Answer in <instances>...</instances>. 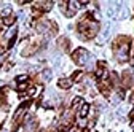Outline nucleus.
<instances>
[{
    "instance_id": "f257e3e1",
    "label": "nucleus",
    "mask_w": 134,
    "mask_h": 132,
    "mask_svg": "<svg viewBox=\"0 0 134 132\" xmlns=\"http://www.w3.org/2000/svg\"><path fill=\"white\" fill-rule=\"evenodd\" d=\"M129 49H131V40H129V37H118L113 41V51H115V56H116V59H118L120 62L128 61Z\"/></svg>"
},
{
    "instance_id": "f03ea898",
    "label": "nucleus",
    "mask_w": 134,
    "mask_h": 132,
    "mask_svg": "<svg viewBox=\"0 0 134 132\" xmlns=\"http://www.w3.org/2000/svg\"><path fill=\"white\" fill-rule=\"evenodd\" d=\"M72 61L77 65H85L90 61V53L86 51L85 48H77L75 51L72 53Z\"/></svg>"
},
{
    "instance_id": "7ed1b4c3",
    "label": "nucleus",
    "mask_w": 134,
    "mask_h": 132,
    "mask_svg": "<svg viewBox=\"0 0 134 132\" xmlns=\"http://www.w3.org/2000/svg\"><path fill=\"white\" fill-rule=\"evenodd\" d=\"M80 2H77V0H70V2H67V10H65V14L67 18H72V16L80 10Z\"/></svg>"
},
{
    "instance_id": "20e7f679",
    "label": "nucleus",
    "mask_w": 134,
    "mask_h": 132,
    "mask_svg": "<svg viewBox=\"0 0 134 132\" xmlns=\"http://www.w3.org/2000/svg\"><path fill=\"white\" fill-rule=\"evenodd\" d=\"M51 8H53V2H37V3H34L32 10H37L40 13H45V11H49Z\"/></svg>"
},
{
    "instance_id": "39448f33",
    "label": "nucleus",
    "mask_w": 134,
    "mask_h": 132,
    "mask_svg": "<svg viewBox=\"0 0 134 132\" xmlns=\"http://www.w3.org/2000/svg\"><path fill=\"white\" fill-rule=\"evenodd\" d=\"M27 119H26V124H24V127H23V130L24 132H34L37 129V123L34 121V119H30L29 116H26Z\"/></svg>"
},
{
    "instance_id": "423d86ee",
    "label": "nucleus",
    "mask_w": 134,
    "mask_h": 132,
    "mask_svg": "<svg viewBox=\"0 0 134 132\" xmlns=\"http://www.w3.org/2000/svg\"><path fill=\"white\" fill-rule=\"evenodd\" d=\"M70 86H72L70 78H59L58 80V88H61V89H69Z\"/></svg>"
},
{
    "instance_id": "0eeeda50",
    "label": "nucleus",
    "mask_w": 134,
    "mask_h": 132,
    "mask_svg": "<svg viewBox=\"0 0 134 132\" xmlns=\"http://www.w3.org/2000/svg\"><path fill=\"white\" fill-rule=\"evenodd\" d=\"M88 113H90V105H88L86 102H83V104H81V108H80V113H78V116H80L81 119H85V118L88 116Z\"/></svg>"
},
{
    "instance_id": "6e6552de",
    "label": "nucleus",
    "mask_w": 134,
    "mask_h": 132,
    "mask_svg": "<svg viewBox=\"0 0 134 132\" xmlns=\"http://www.w3.org/2000/svg\"><path fill=\"white\" fill-rule=\"evenodd\" d=\"M29 89V81H24V83H18V91L21 94H26Z\"/></svg>"
},
{
    "instance_id": "1a4fd4ad",
    "label": "nucleus",
    "mask_w": 134,
    "mask_h": 132,
    "mask_svg": "<svg viewBox=\"0 0 134 132\" xmlns=\"http://www.w3.org/2000/svg\"><path fill=\"white\" fill-rule=\"evenodd\" d=\"M14 22H16V16H13V14L3 18V24H5V26H13Z\"/></svg>"
},
{
    "instance_id": "9d476101",
    "label": "nucleus",
    "mask_w": 134,
    "mask_h": 132,
    "mask_svg": "<svg viewBox=\"0 0 134 132\" xmlns=\"http://www.w3.org/2000/svg\"><path fill=\"white\" fill-rule=\"evenodd\" d=\"M81 76H83V70H75L70 76V81H80Z\"/></svg>"
},
{
    "instance_id": "9b49d317",
    "label": "nucleus",
    "mask_w": 134,
    "mask_h": 132,
    "mask_svg": "<svg viewBox=\"0 0 134 132\" xmlns=\"http://www.w3.org/2000/svg\"><path fill=\"white\" fill-rule=\"evenodd\" d=\"M58 46H62L64 49H69V40H67L65 37L59 38V40H58Z\"/></svg>"
},
{
    "instance_id": "f8f14e48",
    "label": "nucleus",
    "mask_w": 134,
    "mask_h": 132,
    "mask_svg": "<svg viewBox=\"0 0 134 132\" xmlns=\"http://www.w3.org/2000/svg\"><path fill=\"white\" fill-rule=\"evenodd\" d=\"M83 104V99L81 97H75L74 100H72V108H77V107H80Z\"/></svg>"
},
{
    "instance_id": "ddd939ff",
    "label": "nucleus",
    "mask_w": 134,
    "mask_h": 132,
    "mask_svg": "<svg viewBox=\"0 0 134 132\" xmlns=\"http://www.w3.org/2000/svg\"><path fill=\"white\" fill-rule=\"evenodd\" d=\"M42 75H43V80H46V81H49V80H51V75H53V73H51V70H49V69H45Z\"/></svg>"
},
{
    "instance_id": "4468645a",
    "label": "nucleus",
    "mask_w": 134,
    "mask_h": 132,
    "mask_svg": "<svg viewBox=\"0 0 134 132\" xmlns=\"http://www.w3.org/2000/svg\"><path fill=\"white\" fill-rule=\"evenodd\" d=\"M16 80H18V83H24V81H27V75H18L16 76Z\"/></svg>"
},
{
    "instance_id": "2eb2a0df",
    "label": "nucleus",
    "mask_w": 134,
    "mask_h": 132,
    "mask_svg": "<svg viewBox=\"0 0 134 132\" xmlns=\"http://www.w3.org/2000/svg\"><path fill=\"white\" fill-rule=\"evenodd\" d=\"M59 8L65 13V10H67V2H59Z\"/></svg>"
},
{
    "instance_id": "dca6fc26",
    "label": "nucleus",
    "mask_w": 134,
    "mask_h": 132,
    "mask_svg": "<svg viewBox=\"0 0 134 132\" xmlns=\"http://www.w3.org/2000/svg\"><path fill=\"white\" fill-rule=\"evenodd\" d=\"M3 69H5V70H10V69H11V62H7V64L3 65Z\"/></svg>"
},
{
    "instance_id": "f3484780",
    "label": "nucleus",
    "mask_w": 134,
    "mask_h": 132,
    "mask_svg": "<svg viewBox=\"0 0 134 132\" xmlns=\"http://www.w3.org/2000/svg\"><path fill=\"white\" fill-rule=\"evenodd\" d=\"M132 64H134V59H132Z\"/></svg>"
}]
</instances>
